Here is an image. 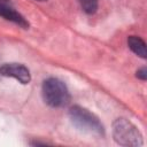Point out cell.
I'll use <instances>...</instances> for the list:
<instances>
[{"label":"cell","mask_w":147,"mask_h":147,"mask_svg":"<svg viewBox=\"0 0 147 147\" xmlns=\"http://www.w3.org/2000/svg\"><path fill=\"white\" fill-rule=\"evenodd\" d=\"M42 96L45 102L54 108L64 107L70 101V94L67 86L57 78H48L44 82Z\"/></svg>","instance_id":"cell-1"},{"label":"cell","mask_w":147,"mask_h":147,"mask_svg":"<svg viewBox=\"0 0 147 147\" xmlns=\"http://www.w3.org/2000/svg\"><path fill=\"white\" fill-rule=\"evenodd\" d=\"M113 137L122 146H141L142 137L139 130L127 119L117 118L113 123Z\"/></svg>","instance_id":"cell-2"},{"label":"cell","mask_w":147,"mask_h":147,"mask_svg":"<svg viewBox=\"0 0 147 147\" xmlns=\"http://www.w3.org/2000/svg\"><path fill=\"white\" fill-rule=\"evenodd\" d=\"M71 122L80 130L95 134H103V126L92 113L79 106H74L69 109Z\"/></svg>","instance_id":"cell-3"},{"label":"cell","mask_w":147,"mask_h":147,"mask_svg":"<svg viewBox=\"0 0 147 147\" xmlns=\"http://www.w3.org/2000/svg\"><path fill=\"white\" fill-rule=\"evenodd\" d=\"M0 75L5 77H13L22 84H28L31 79L29 69L20 63H5L0 67Z\"/></svg>","instance_id":"cell-4"},{"label":"cell","mask_w":147,"mask_h":147,"mask_svg":"<svg viewBox=\"0 0 147 147\" xmlns=\"http://www.w3.org/2000/svg\"><path fill=\"white\" fill-rule=\"evenodd\" d=\"M0 16L6 18L7 21L18 24L20 26H22L24 29H26L29 26V23L26 22V20L18 11H16L10 6V3H8L7 0H0Z\"/></svg>","instance_id":"cell-5"},{"label":"cell","mask_w":147,"mask_h":147,"mask_svg":"<svg viewBox=\"0 0 147 147\" xmlns=\"http://www.w3.org/2000/svg\"><path fill=\"white\" fill-rule=\"evenodd\" d=\"M127 45L134 54H137L138 56H140L142 59H146V56H147L146 44L141 38L137 37V36H130L127 38Z\"/></svg>","instance_id":"cell-6"},{"label":"cell","mask_w":147,"mask_h":147,"mask_svg":"<svg viewBox=\"0 0 147 147\" xmlns=\"http://www.w3.org/2000/svg\"><path fill=\"white\" fill-rule=\"evenodd\" d=\"M82 9L86 14H94L98 9V0H78Z\"/></svg>","instance_id":"cell-7"},{"label":"cell","mask_w":147,"mask_h":147,"mask_svg":"<svg viewBox=\"0 0 147 147\" xmlns=\"http://www.w3.org/2000/svg\"><path fill=\"white\" fill-rule=\"evenodd\" d=\"M137 77L140 78L141 80H146V79H147V70H146L145 67L141 68V69H139V70L137 71Z\"/></svg>","instance_id":"cell-8"},{"label":"cell","mask_w":147,"mask_h":147,"mask_svg":"<svg viewBox=\"0 0 147 147\" xmlns=\"http://www.w3.org/2000/svg\"><path fill=\"white\" fill-rule=\"evenodd\" d=\"M37 1H46V0H37Z\"/></svg>","instance_id":"cell-9"}]
</instances>
